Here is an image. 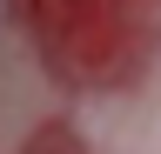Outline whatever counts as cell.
<instances>
[{
    "instance_id": "1",
    "label": "cell",
    "mask_w": 161,
    "mask_h": 154,
    "mask_svg": "<svg viewBox=\"0 0 161 154\" xmlns=\"http://www.w3.org/2000/svg\"><path fill=\"white\" fill-rule=\"evenodd\" d=\"M7 20L74 94H134L161 67V0H7Z\"/></svg>"
},
{
    "instance_id": "2",
    "label": "cell",
    "mask_w": 161,
    "mask_h": 154,
    "mask_svg": "<svg viewBox=\"0 0 161 154\" xmlns=\"http://www.w3.org/2000/svg\"><path fill=\"white\" fill-rule=\"evenodd\" d=\"M20 154H94V147H87V134L74 121H40L27 141H20Z\"/></svg>"
}]
</instances>
